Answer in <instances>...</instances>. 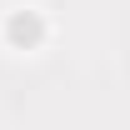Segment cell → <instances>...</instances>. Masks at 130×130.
Segmentation results:
<instances>
[{"mask_svg":"<svg viewBox=\"0 0 130 130\" xmlns=\"http://www.w3.org/2000/svg\"><path fill=\"white\" fill-rule=\"evenodd\" d=\"M5 40L15 50H35L40 40H45V20H40V10H15V15L5 20Z\"/></svg>","mask_w":130,"mask_h":130,"instance_id":"cell-1","label":"cell"}]
</instances>
